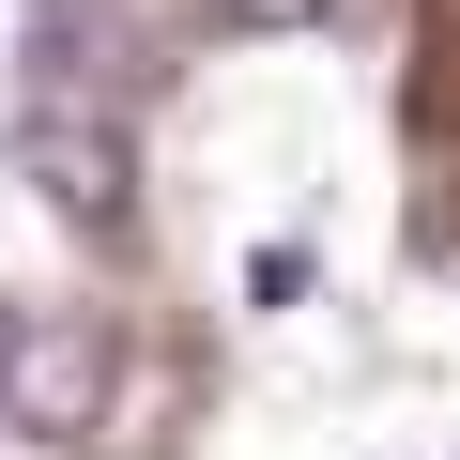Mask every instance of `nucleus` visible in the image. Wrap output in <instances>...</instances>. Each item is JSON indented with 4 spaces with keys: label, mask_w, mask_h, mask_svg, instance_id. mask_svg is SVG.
<instances>
[{
    "label": "nucleus",
    "mask_w": 460,
    "mask_h": 460,
    "mask_svg": "<svg viewBox=\"0 0 460 460\" xmlns=\"http://www.w3.org/2000/svg\"><path fill=\"white\" fill-rule=\"evenodd\" d=\"M93 399H108V338H93V323H16L0 414H16V429H93Z\"/></svg>",
    "instance_id": "nucleus-2"
},
{
    "label": "nucleus",
    "mask_w": 460,
    "mask_h": 460,
    "mask_svg": "<svg viewBox=\"0 0 460 460\" xmlns=\"http://www.w3.org/2000/svg\"><path fill=\"white\" fill-rule=\"evenodd\" d=\"M0 353H16V307H0Z\"/></svg>",
    "instance_id": "nucleus-5"
},
{
    "label": "nucleus",
    "mask_w": 460,
    "mask_h": 460,
    "mask_svg": "<svg viewBox=\"0 0 460 460\" xmlns=\"http://www.w3.org/2000/svg\"><path fill=\"white\" fill-rule=\"evenodd\" d=\"M215 16H246V31H292V16H338V0H215Z\"/></svg>",
    "instance_id": "nucleus-4"
},
{
    "label": "nucleus",
    "mask_w": 460,
    "mask_h": 460,
    "mask_svg": "<svg viewBox=\"0 0 460 460\" xmlns=\"http://www.w3.org/2000/svg\"><path fill=\"white\" fill-rule=\"evenodd\" d=\"M31 47H47V108H123V93H138V31H123V0H47Z\"/></svg>",
    "instance_id": "nucleus-3"
},
{
    "label": "nucleus",
    "mask_w": 460,
    "mask_h": 460,
    "mask_svg": "<svg viewBox=\"0 0 460 460\" xmlns=\"http://www.w3.org/2000/svg\"><path fill=\"white\" fill-rule=\"evenodd\" d=\"M16 169H31L47 215H93V230L123 215V123H108V108H31V123H16Z\"/></svg>",
    "instance_id": "nucleus-1"
}]
</instances>
